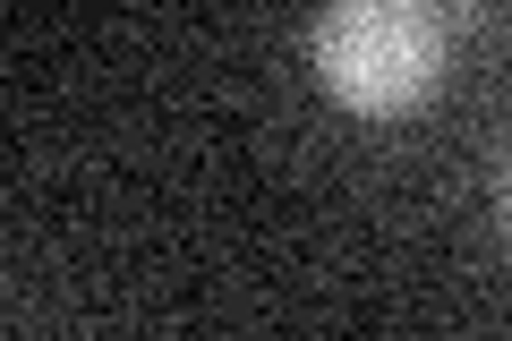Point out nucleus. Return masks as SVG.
<instances>
[{
    "label": "nucleus",
    "instance_id": "nucleus-1",
    "mask_svg": "<svg viewBox=\"0 0 512 341\" xmlns=\"http://www.w3.org/2000/svg\"><path fill=\"white\" fill-rule=\"evenodd\" d=\"M444 18L427 0H325V18L308 26V69L342 111L393 120L419 111L444 86Z\"/></svg>",
    "mask_w": 512,
    "mask_h": 341
},
{
    "label": "nucleus",
    "instance_id": "nucleus-2",
    "mask_svg": "<svg viewBox=\"0 0 512 341\" xmlns=\"http://www.w3.org/2000/svg\"><path fill=\"white\" fill-rule=\"evenodd\" d=\"M504 205H512V197H504Z\"/></svg>",
    "mask_w": 512,
    "mask_h": 341
}]
</instances>
